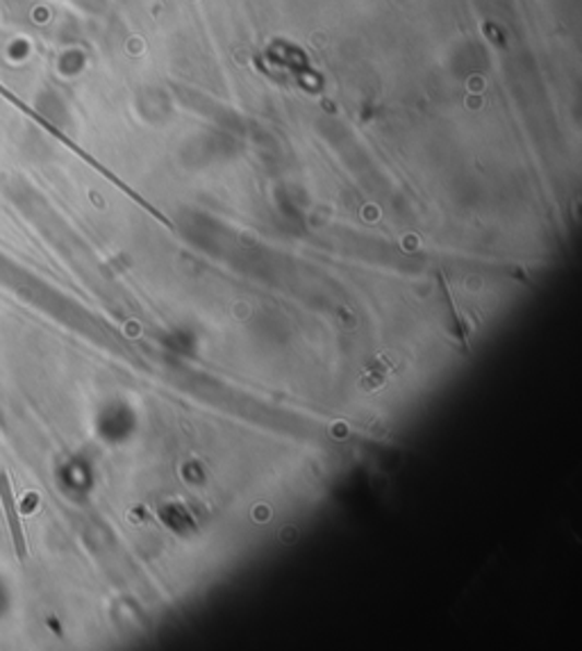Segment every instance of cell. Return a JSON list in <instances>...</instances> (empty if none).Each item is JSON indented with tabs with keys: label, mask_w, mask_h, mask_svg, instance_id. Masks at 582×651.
I'll use <instances>...</instances> for the list:
<instances>
[{
	"label": "cell",
	"mask_w": 582,
	"mask_h": 651,
	"mask_svg": "<svg viewBox=\"0 0 582 651\" xmlns=\"http://www.w3.org/2000/svg\"><path fill=\"white\" fill-rule=\"evenodd\" d=\"M439 283H441V289H443V298H447V308H449V333L451 338L455 340V344L462 348V354H468V335H471V329L466 323V317L460 312L455 298L449 289V283L447 279H443L439 274Z\"/></svg>",
	"instance_id": "3957f363"
},
{
	"label": "cell",
	"mask_w": 582,
	"mask_h": 651,
	"mask_svg": "<svg viewBox=\"0 0 582 651\" xmlns=\"http://www.w3.org/2000/svg\"><path fill=\"white\" fill-rule=\"evenodd\" d=\"M399 371V360L394 354H390V351H384V354L376 356L367 369L363 371V376H359V392L365 394H373L378 390H382L387 386V381H390V376Z\"/></svg>",
	"instance_id": "6da1fadb"
},
{
	"label": "cell",
	"mask_w": 582,
	"mask_h": 651,
	"mask_svg": "<svg viewBox=\"0 0 582 651\" xmlns=\"http://www.w3.org/2000/svg\"><path fill=\"white\" fill-rule=\"evenodd\" d=\"M0 501H3V510H5V518L10 524V533L14 540V547L21 560L27 558V545H25V537L21 531V520H19V510H16V501H14V493H12V485L8 474H0Z\"/></svg>",
	"instance_id": "7a4b0ae2"
}]
</instances>
